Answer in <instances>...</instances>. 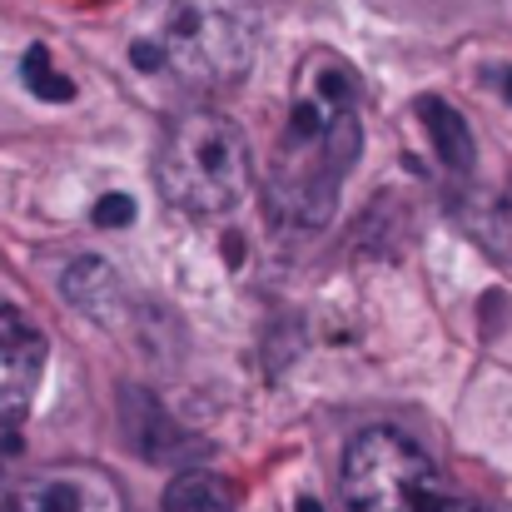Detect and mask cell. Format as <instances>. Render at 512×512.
<instances>
[{"label":"cell","instance_id":"obj_1","mask_svg":"<svg viewBox=\"0 0 512 512\" xmlns=\"http://www.w3.org/2000/svg\"><path fill=\"white\" fill-rule=\"evenodd\" d=\"M358 100L363 80L334 50H309L294 80L289 120L274 145V170L264 184V204L274 224L319 229L334 219L343 174L358 165Z\"/></svg>","mask_w":512,"mask_h":512},{"label":"cell","instance_id":"obj_2","mask_svg":"<svg viewBox=\"0 0 512 512\" xmlns=\"http://www.w3.org/2000/svg\"><path fill=\"white\" fill-rule=\"evenodd\" d=\"M155 184L174 209L219 219L249 194V140L219 110H184L155 155Z\"/></svg>","mask_w":512,"mask_h":512},{"label":"cell","instance_id":"obj_3","mask_svg":"<svg viewBox=\"0 0 512 512\" xmlns=\"http://www.w3.org/2000/svg\"><path fill=\"white\" fill-rule=\"evenodd\" d=\"M150 35L160 40L165 65L179 80L219 90L254 65L264 10L259 0H155Z\"/></svg>","mask_w":512,"mask_h":512},{"label":"cell","instance_id":"obj_4","mask_svg":"<svg viewBox=\"0 0 512 512\" xmlns=\"http://www.w3.org/2000/svg\"><path fill=\"white\" fill-rule=\"evenodd\" d=\"M339 493L348 512H438L448 488L408 433L363 428L343 448Z\"/></svg>","mask_w":512,"mask_h":512},{"label":"cell","instance_id":"obj_5","mask_svg":"<svg viewBox=\"0 0 512 512\" xmlns=\"http://www.w3.org/2000/svg\"><path fill=\"white\" fill-rule=\"evenodd\" d=\"M45 378V334L0 299V428H15Z\"/></svg>","mask_w":512,"mask_h":512},{"label":"cell","instance_id":"obj_6","mask_svg":"<svg viewBox=\"0 0 512 512\" xmlns=\"http://www.w3.org/2000/svg\"><path fill=\"white\" fill-rule=\"evenodd\" d=\"M453 219L488 259L512 269V199L488 194V189H458L453 194Z\"/></svg>","mask_w":512,"mask_h":512},{"label":"cell","instance_id":"obj_7","mask_svg":"<svg viewBox=\"0 0 512 512\" xmlns=\"http://www.w3.org/2000/svg\"><path fill=\"white\" fill-rule=\"evenodd\" d=\"M413 110H418V125L428 130L433 155L443 160V170L448 174H473V165H478V145H473L468 120H463L448 100H438V95H423Z\"/></svg>","mask_w":512,"mask_h":512},{"label":"cell","instance_id":"obj_8","mask_svg":"<svg viewBox=\"0 0 512 512\" xmlns=\"http://www.w3.org/2000/svg\"><path fill=\"white\" fill-rule=\"evenodd\" d=\"M125 438L135 443V453L145 458V463H165L179 453V428H174V418L150 398V393H140V388H130L125 393Z\"/></svg>","mask_w":512,"mask_h":512},{"label":"cell","instance_id":"obj_9","mask_svg":"<svg viewBox=\"0 0 512 512\" xmlns=\"http://www.w3.org/2000/svg\"><path fill=\"white\" fill-rule=\"evenodd\" d=\"M0 512H90V488L70 473L0 488Z\"/></svg>","mask_w":512,"mask_h":512},{"label":"cell","instance_id":"obj_10","mask_svg":"<svg viewBox=\"0 0 512 512\" xmlns=\"http://www.w3.org/2000/svg\"><path fill=\"white\" fill-rule=\"evenodd\" d=\"M65 299L80 309V314H95V319H110V309L120 304V279L110 274L105 259H75L70 274H65Z\"/></svg>","mask_w":512,"mask_h":512},{"label":"cell","instance_id":"obj_11","mask_svg":"<svg viewBox=\"0 0 512 512\" xmlns=\"http://www.w3.org/2000/svg\"><path fill=\"white\" fill-rule=\"evenodd\" d=\"M165 512H234V488L209 468H184L165 488Z\"/></svg>","mask_w":512,"mask_h":512},{"label":"cell","instance_id":"obj_12","mask_svg":"<svg viewBox=\"0 0 512 512\" xmlns=\"http://www.w3.org/2000/svg\"><path fill=\"white\" fill-rule=\"evenodd\" d=\"M20 75H25V90H30L35 100H50V105L75 100V80L55 70V60H50V50H45V45H30V50H25Z\"/></svg>","mask_w":512,"mask_h":512},{"label":"cell","instance_id":"obj_13","mask_svg":"<svg viewBox=\"0 0 512 512\" xmlns=\"http://www.w3.org/2000/svg\"><path fill=\"white\" fill-rule=\"evenodd\" d=\"M90 219H95L100 229H125V224L135 219V199H130V194H100Z\"/></svg>","mask_w":512,"mask_h":512},{"label":"cell","instance_id":"obj_14","mask_svg":"<svg viewBox=\"0 0 512 512\" xmlns=\"http://www.w3.org/2000/svg\"><path fill=\"white\" fill-rule=\"evenodd\" d=\"M438 512H498V508H488V503H468V498H453V493H443Z\"/></svg>","mask_w":512,"mask_h":512},{"label":"cell","instance_id":"obj_15","mask_svg":"<svg viewBox=\"0 0 512 512\" xmlns=\"http://www.w3.org/2000/svg\"><path fill=\"white\" fill-rule=\"evenodd\" d=\"M488 80L503 90V100L512 105V65H493V70H488Z\"/></svg>","mask_w":512,"mask_h":512},{"label":"cell","instance_id":"obj_16","mask_svg":"<svg viewBox=\"0 0 512 512\" xmlns=\"http://www.w3.org/2000/svg\"><path fill=\"white\" fill-rule=\"evenodd\" d=\"M299 512H324V508H319V498H299Z\"/></svg>","mask_w":512,"mask_h":512}]
</instances>
